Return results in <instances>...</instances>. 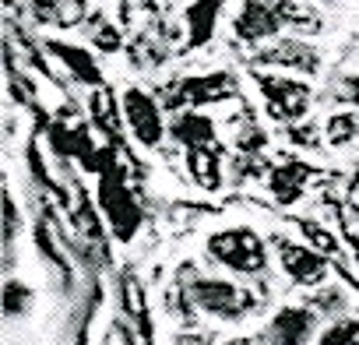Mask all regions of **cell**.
Listing matches in <instances>:
<instances>
[{"label": "cell", "instance_id": "6da1fadb", "mask_svg": "<svg viewBox=\"0 0 359 345\" xmlns=\"http://www.w3.org/2000/svg\"><path fill=\"white\" fill-rule=\"evenodd\" d=\"M282 25H310L317 32L320 22L306 8H299L296 0H243V8L233 22V32L243 43H264Z\"/></svg>", "mask_w": 359, "mask_h": 345}, {"label": "cell", "instance_id": "7a4b0ae2", "mask_svg": "<svg viewBox=\"0 0 359 345\" xmlns=\"http://www.w3.org/2000/svg\"><path fill=\"white\" fill-rule=\"evenodd\" d=\"M205 247H208L212 261H219L222 268H229L236 275H261L268 268V247L250 226L219 229L208 236Z\"/></svg>", "mask_w": 359, "mask_h": 345}, {"label": "cell", "instance_id": "3957f363", "mask_svg": "<svg viewBox=\"0 0 359 345\" xmlns=\"http://www.w3.org/2000/svg\"><path fill=\"white\" fill-rule=\"evenodd\" d=\"M120 116L127 123V130L134 134L137 144L144 148H158L162 137H165V116H162V106L155 95H148L144 88H127L123 99H120Z\"/></svg>", "mask_w": 359, "mask_h": 345}, {"label": "cell", "instance_id": "277c9868", "mask_svg": "<svg viewBox=\"0 0 359 345\" xmlns=\"http://www.w3.org/2000/svg\"><path fill=\"white\" fill-rule=\"evenodd\" d=\"M191 299L212 313V317H222V320H240L243 313H250L254 299L250 292H243L240 285L226 282V278H194L191 282Z\"/></svg>", "mask_w": 359, "mask_h": 345}, {"label": "cell", "instance_id": "5b68a950", "mask_svg": "<svg viewBox=\"0 0 359 345\" xmlns=\"http://www.w3.org/2000/svg\"><path fill=\"white\" fill-rule=\"evenodd\" d=\"M257 88H261L271 116H278V120H299L313 99L310 85L303 78H289V74H261Z\"/></svg>", "mask_w": 359, "mask_h": 345}, {"label": "cell", "instance_id": "8992f818", "mask_svg": "<svg viewBox=\"0 0 359 345\" xmlns=\"http://www.w3.org/2000/svg\"><path fill=\"white\" fill-rule=\"evenodd\" d=\"M99 205H102V212L109 219L113 236L130 243L137 236V229H141V208H137V201L130 198V191L123 187L120 177H106L99 184Z\"/></svg>", "mask_w": 359, "mask_h": 345}, {"label": "cell", "instance_id": "52a82bcc", "mask_svg": "<svg viewBox=\"0 0 359 345\" xmlns=\"http://www.w3.org/2000/svg\"><path fill=\"white\" fill-rule=\"evenodd\" d=\"M275 247H278L282 271L296 285H320L327 278V257L320 250L303 247V243H289V240H275Z\"/></svg>", "mask_w": 359, "mask_h": 345}, {"label": "cell", "instance_id": "ba28073f", "mask_svg": "<svg viewBox=\"0 0 359 345\" xmlns=\"http://www.w3.org/2000/svg\"><path fill=\"white\" fill-rule=\"evenodd\" d=\"M257 60L261 64H271V67H282V71H299V74L320 71L317 50L306 46V43H299V39H275L264 50H257Z\"/></svg>", "mask_w": 359, "mask_h": 345}, {"label": "cell", "instance_id": "9c48e42d", "mask_svg": "<svg viewBox=\"0 0 359 345\" xmlns=\"http://www.w3.org/2000/svg\"><path fill=\"white\" fill-rule=\"evenodd\" d=\"M317 317L310 306H282L271 324H268V341L271 345H306L313 338Z\"/></svg>", "mask_w": 359, "mask_h": 345}, {"label": "cell", "instance_id": "30bf717a", "mask_svg": "<svg viewBox=\"0 0 359 345\" xmlns=\"http://www.w3.org/2000/svg\"><path fill=\"white\" fill-rule=\"evenodd\" d=\"M46 50L74 74V81L81 85H92V88H102V71L95 64V57L85 50V46H74V43H64V39H50Z\"/></svg>", "mask_w": 359, "mask_h": 345}, {"label": "cell", "instance_id": "8fae6325", "mask_svg": "<svg viewBox=\"0 0 359 345\" xmlns=\"http://www.w3.org/2000/svg\"><path fill=\"white\" fill-rule=\"evenodd\" d=\"M236 88H233V78L226 71L219 74H205V78H187L184 85H180V95L172 99V106H198V102H219V99H229Z\"/></svg>", "mask_w": 359, "mask_h": 345}, {"label": "cell", "instance_id": "7c38bea8", "mask_svg": "<svg viewBox=\"0 0 359 345\" xmlns=\"http://www.w3.org/2000/svg\"><path fill=\"white\" fill-rule=\"evenodd\" d=\"M306 180H310V165H306V162H285V165L271 169V177H268L271 194H275L282 205H292V201L303 194Z\"/></svg>", "mask_w": 359, "mask_h": 345}, {"label": "cell", "instance_id": "4fadbf2b", "mask_svg": "<svg viewBox=\"0 0 359 345\" xmlns=\"http://www.w3.org/2000/svg\"><path fill=\"white\" fill-rule=\"evenodd\" d=\"M187 169L191 177L198 180V187L205 191H219L222 187V162H219V151L215 144H198V148H187Z\"/></svg>", "mask_w": 359, "mask_h": 345}, {"label": "cell", "instance_id": "5bb4252c", "mask_svg": "<svg viewBox=\"0 0 359 345\" xmlns=\"http://www.w3.org/2000/svg\"><path fill=\"white\" fill-rule=\"evenodd\" d=\"M169 134L184 144V148H198V144H212L215 141V127L205 113H176Z\"/></svg>", "mask_w": 359, "mask_h": 345}, {"label": "cell", "instance_id": "9a60e30c", "mask_svg": "<svg viewBox=\"0 0 359 345\" xmlns=\"http://www.w3.org/2000/svg\"><path fill=\"white\" fill-rule=\"evenodd\" d=\"M219 8H222V0H201V4H194V8L187 11V22H191V43H194V46L208 43Z\"/></svg>", "mask_w": 359, "mask_h": 345}, {"label": "cell", "instance_id": "2e32d148", "mask_svg": "<svg viewBox=\"0 0 359 345\" xmlns=\"http://www.w3.org/2000/svg\"><path fill=\"white\" fill-rule=\"evenodd\" d=\"M317 345H359V320L355 317H341V320L327 324L320 331Z\"/></svg>", "mask_w": 359, "mask_h": 345}, {"label": "cell", "instance_id": "e0dca14e", "mask_svg": "<svg viewBox=\"0 0 359 345\" xmlns=\"http://www.w3.org/2000/svg\"><path fill=\"white\" fill-rule=\"evenodd\" d=\"M359 134V116L355 113H334L327 116V141L331 144H348Z\"/></svg>", "mask_w": 359, "mask_h": 345}, {"label": "cell", "instance_id": "ac0fdd59", "mask_svg": "<svg viewBox=\"0 0 359 345\" xmlns=\"http://www.w3.org/2000/svg\"><path fill=\"white\" fill-rule=\"evenodd\" d=\"M88 36H92V46H95L99 53H116V50L123 46L120 29H116V25H109V22H95V25L88 29Z\"/></svg>", "mask_w": 359, "mask_h": 345}, {"label": "cell", "instance_id": "d6986e66", "mask_svg": "<svg viewBox=\"0 0 359 345\" xmlns=\"http://www.w3.org/2000/svg\"><path fill=\"white\" fill-rule=\"evenodd\" d=\"M29 299H32V292H29L25 282H15V278L4 282V313H8V317L25 313V310H29Z\"/></svg>", "mask_w": 359, "mask_h": 345}, {"label": "cell", "instance_id": "ffe728a7", "mask_svg": "<svg viewBox=\"0 0 359 345\" xmlns=\"http://www.w3.org/2000/svg\"><path fill=\"white\" fill-rule=\"evenodd\" d=\"M92 116H95V123H99V127H106L109 134H116L113 99H109V92H106V88H95V92H92Z\"/></svg>", "mask_w": 359, "mask_h": 345}, {"label": "cell", "instance_id": "44dd1931", "mask_svg": "<svg viewBox=\"0 0 359 345\" xmlns=\"http://www.w3.org/2000/svg\"><path fill=\"white\" fill-rule=\"evenodd\" d=\"M303 233H306V236H310V240H313V243H317L320 250L334 254V240H331V233H324V229H320L317 222H303Z\"/></svg>", "mask_w": 359, "mask_h": 345}, {"label": "cell", "instance_id": "7402d4cb", "mask_svg": "<svg viewBox=\"0 0 359 345\" xmlns=\"http://www.w3.org/2000/svg\"><path fill=\"white\" fill-rule=\"evenodd\" d=\"M4 222H8L4 226V240L11 243V236H15V201L11 198H4Z\"/></svg>", "mask_w": 359, "mask_h": 345}, {"label": "cell", "instance_id": "603a6c76", "mask_svg": "<svg viewBox=\"0 0 359 345\" xmlns=\"http://www.w3.org/2000/svg\"><path fill=\"white\" fill-rule=\"evenodd\" d=\"M345 95H348V102L359 109V74H352V78L345 81Z\"/></svg>", "mask_w": 359, "mask_h": 345}, {"label": "cell", "instance_id": "cb8c5ba5", "mask_svg": "<svg viewBox=\"0 0 359 345\" xmlns=\"http://www.w3.org/2000/svg\"><path fill=\"white\" fill-rule=\"evenodd\" d=\"M176 345H212V338H205V334H176Z\"/></svg>", "mask_w": 359, "mask_h": 345}, {"label": "cell", "instance_id": "d4e9b609", "mask_svg": "<svg viewBox=\"0 0 359 345\" xmlns=\"http://www.w3.org/2000/svg\"><path fill=\"white\" fill-rule=\"evenodd\" d=\"M229 345H254V341H243V338H236V341H229Z\"/></svg>", "mask_w": 359, "mask_h": 345}, {"label": "cell", "instance_id": "484cf974", "mask_svg": "<svg viewBox=\"0 0 359 345\" xmlns=\"http://www.w3.org/2000/svg\"><path fill=\"white\" fill-rule=\"evenodd\" d=\"M317 4H334V0H317Z\"/></svg>", "mask_w": 359, "mask_h": 345}, {"label": "cell", "instance_id": "4316f807", "mask_svg": "<svg viewBox=\"0 0 359 345\" xmlns=\"http://www.w3.org/2000/svg\"><path fill=\"white\" fill-rule=\"evenodd\" d=\"M355 187H359V177H355Z\"/></svg>", "mask_w": 359, "mask_h": 345}]
</instances>
